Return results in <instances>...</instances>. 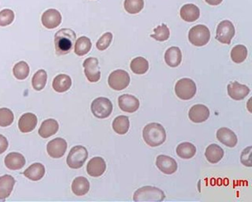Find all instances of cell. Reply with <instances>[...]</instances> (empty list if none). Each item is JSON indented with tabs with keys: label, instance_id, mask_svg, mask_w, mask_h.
<instances>
[{
	"label": "cell",
	"instance_id": "6da1fadb",
	"mask_svg": "<svg viewBox=\"0 0 252 202\" xmlns=\"http://www.w3.org/2000/svg\"><path fill=\"white\" fill-rule=\"evenodd\" d=\"M76 35L71 29L63 28L55 34V49L58 55L70 53L76 43Z\"/></svg>",
	"mask_w": 252,
	"mask_h": 202
},
{
	"label": "cell",
	"instance_id": "7a4b0ae2",
	"mask_svg": "<svg viewBox=\"0 0 252 202\" xmlns=\"http://www.w3.org/2000/svg\"><path fill=\"white\" fill-rule=\"evenodd\" d=\"M143 138L149 146L155 148L165 142L167 134L164 127L158 123H149L143 130Z\"/></svg>",
	"mask_w": 252,
	"mask_h": 202
},
{
	"label": "cell",
	"instance_id": "3957f363",
	"mask_svg": "<svg viewBox=\"0 0 252 202\" xmlns=\"http://www.w3.org/2000/svg\"><path fill=\"white\" fill-rule=\"evenodd\" d=\"M165 193L158 187L152 186H145L138 189L134 193V202H161L165 199Z\"/></svg>",
	"mask_w": 252,
	"mask_h": 202
},
{
	"label": "cell",
	"instance_id": "277c9868",
	"mask_svg": "<svg viewBox=\"0 0 252 202\" xmlns=\"http://www.w3.org/2000/svg\"><path fill=\"white\" fill-rule=\"evenodd\" d=\"M175 94L182 100H189L197 92L195 82L191 79L184 78L178 81L175 87Z\"/></svg>",
	"mask_w": 252,
	"mask_h": 202
},
{
	"label": "cell",
	"instance_id": "5b68a950",
	"mask_svg": "<svg viewBox=\"0 0 252 202\" xmlns=\"http://www.w3.org/2000/svg\"><path fill=\"white\" fill-rule=\"evenodd\" d=\"M210 31L207 26L198 24L190 29L189 40L193 45L202 47L210 42Z\"/></svg>",
	"mask_w": 252,
	"mask_h": 202
},
{
	"label": "cell",
	"instance_id": "8992f818",
	"mask_svg": "<svg viewBox=\"0 0 252 202\" xmlns=\"http://www.w3.org/2000/svg\"><path fill=\"white\" fill-rule=\"evenodd\" d=\"M113 103L107 98L99 97L93 101L91 111L93 115L99 119H106L113 112Z\"/></svg>",
	"mask_w": 252,
	"mask_h": 202
},
{
	"label": "cell",
	"instance_id": "52a82bcc",
	"mask_svg": "<svg viewBox=\"0 0 252 202\" xmlns=\"http://www.w3.org/2000/svg\"><path fill=\"white\" fill-rule=\"evenodd\" d=\"M88 157V152L84 147L77 145L73 147L69 153L67 164L70 168L79 169L85 163Z\"/></svg>",
	"mask_w": 252,
	"mask_h": 202
},
{
	"label": "cell",
	"instance_id": "ba28073f",
	"mask_svg": "<svg viewBox=\"0 0 252 202\" xmlns=\"http://www.w3.org/2000/svg\"><path fill=\"white\" fill-rule=\"evenodd\" d=\"M130 82V77L127 72L124 70H116L112 72L108 78V84L115 90H122L126 89Z\"/></svg>",
	"mask_w": 252,
	"mask_h": 202
},
{
	"label": "cell",
	"instance_id": "9c48e42d",
	"mask_svg": "<svg viewBox=\"0 0 252 202\" xmlns=\"http://www.w3.org/2000/svg\"><path fill=\"white\" fill-rule=\"evenodd\" d=\"M235 34L234 24L229 20L222 21L218 24L216 31V40L223 44L230 45Z\"/></svg>",
	"mask_w": 252,
	"mask_h": 202
},
{
	"label": "cell",
	"instance_id": "30bf717a",
	"mask_svg": "<svg viewBox=\"0 0 252 202\" xmlns=\"http://www.w3.org/2000/svg\"><path fill=\"white\" fill-rule=\"evenodd\" d=\"M83 67L84 68V74L89 82H99L101 78V71L99 69V60L96 58H87V60L84 62Z\"/></svg>",
	"mask_w": 252,
	"mask_h": 202
},
{
	"label": "cell",
	"instance_id": "8fae6325",
	"mask_svg": "<svg viewBox=\"0 0 252 202\" xmlns=\"http://www.w3.org/2000/svg\"><path fill=\"white\" fill-rule=\"evenodd\" d=\"M67 144L64 138H57L51 140L47 145V154L54 158H62L67 151Z\"/></svg>",
	"mask_w": 252,
	"mask_h": 202
},
{
	"label": "cell",
	"instance_id": "7c38bea8",
	"mask_svg": "<svg viewBox=\"0 0 252 202\" xmlns=\"http://www.w3.org/2000/svg\"><path fill=\"white\" fill-rule=\"evenodd\" d=\"M155 164H156L157 167L167 175L173 174L178 170V164H177L176 161L172 157H168V156H158L157 157Z\"/></svg>",
	"mask_w": 252,
	"mask_h": 202
},
{
	"label": "cell",
	"instance_id": "4fadbf2b",
	"mask_svg": "<svg viewBox=\"0 0 252 202\" xmlns=\"http://www.w3.org/2000/svg\"><path fill=\"white\" fill-rule=\"evenodd\" d=\"M210 109L204 105H195L189 111V118L194 123H202L210 117Z\"/></svg>",
	"mask_w": 252,
	"mask_h": 202
},
{
	"label": "cell",
	"instance_id": "5bb4252c",
	"mask_svg": "<svg viewBox=\"0 0 252 202\" xmlns=\"http://www.w3.org/2000/svg\"><path fill=\"white\" fill-rule=\"evenodd\" d=\"M62 15L56 9H49L42 16V23L47 29L57 28L62 23Z\"/></svg>",
	"mask_w": 252,
	"mask_h": 202
},
{
	"label": "cell",
	"instance_id": "9a60e30c",
	"mask_svg": "<svg viewBox=\"0 0 252 202\" xmlns=\"http://www.w3.org/2000/svg\"><path fill=\"white\" fill-rule=\"evenodd\" d=\"M227 90L229 96L236 101L243 100L250 93L249 87L237 82H231L227 87Z\"/></svg>",
	"mask_w": 252,
	"mask_h": 202
},
{
	"label": "cell",
	"instance_id": "2e32d148",
	"mask_svg": "<svg viewBox=\"0 0 252 202\" xmlns=\"http://www.w3.org/2000/svg\"><path fill=\"white\" fill-rule=\"evenodd\" d=\"M119 106L122 111L132 113L138 111L140 107V102L132 95L124 94L119 96Z\"/></svg>",
	"mask_w": 252,
	"mask_h": 202
},
{
	"label": "cell",
	"instance_id": "e0dca14e",
	"mask_svg": "<svg viewBox=\"0 0 252 202\" xmlns=\"http://www.w3.org/2000/svg\"><path fill=\"white\" fill-rule=\"evenodd\" d=\"M106 168V162L102 157H94L87 164V172L90 177L97 178L103 175Z\"/></svg>",
	"mask_w": 252,
	"mask_h": 202
},
{
	"label": "cell",
	"instance_id": "ac0fdd59",
	"mask_svg": "<svg viewBox=\"0 0 252 202\" xmlns=\"http://www.w3.org/2000/svg\"><path fill=\"white\" fill-rule=\"evenodd\" d=\"M217 138L220 142L229 148H234L237 144V137L231 130L221 128L217 131Z\"/></svg>",
	"mask_w": 252,
	"mask_h": 202
},
{
	"label": "cell",
	"instance_id": "d6986e66",
	"mask_svg": "<svg viewBox=\"0 0 252 202\" xmlns=\"http://www.w3.org/2000/svg\"><path fill=\"white\" fill-rule=\"evenodd\" d=\"M37 125V117L35 114L27 112L19 120V129L22 133H30L35 129Z\"/></svg>",
	"mask_w": 252,
	"mask_h": 202
},
{
	"label": "cell",
	"instance_id": "ffe728a7",
	"mask_svg": "<svg viewBox=\"0 0 252 202\" xmlns=\"http://www.w3.org/2000/svg\"><path fill=\"white\" fill-rule=\"evenodd\" d=\"M15 184V180L10 175L0 177V202H4L9 197Z\"/></svg>",
	"mask_w": 252,
	"mask_h": 202
},
{
	"label": "cell",
	"instance_id": "44dd1931",
	"mask_svg": "<svg viewBox=\"0 0 252 202\" xmlns=\"http://www.w3.org/2000/svg\"><path fill=\"white\" fill-rule=\"evenodd\" d=\"M164 60L169 67H176L182 61V53L178 47H171L166 51Z\"/></svg>",
	"mask_w": 252,
	"mask_h": 202
},
{
	"label": "cell",
	"instance_id": "7402d4cb",
	"mask_svg": "<svg viewBox=\"0 0 252 202\" xmlns=\"http://www.w3.org/2000/svg\"><path fill=\"white\" fill-rule=\"evenodd\" d=\"M5 164L9 170H20L25 164V158L19 153H11L5 157Z\"/></svg>",
	"mask_w": 252,
	"mask_h": 202
},
{
	"label": "cell",
	"instance_id": "603a6c76",
	"mask_svg": "<svg viewBox=\"0 0 252 202\" xmlns=\"http://www.w3.org/2000/svg\"><path fill=\"white\" fill-rule=\"evenodd\" d=\"M44 173H45L44 166L41 163H34L28 168L26 169L25 171L24 172V175L28 180L37 181H40L44 177Z\"/></svg>",
	"mask_w": 252,
	"mask_h": 202
},
{
	"label": "cell",
	"instance_id": "cb8c5ba5",
	"mask_svg": "<svg viewBox=\"0 0 252 202\" xmlns=\"http://www.w3.org/2000/svg\"><path fill=\"white\" fill-rule=\"evenodd\" d=\"M180 15L184 21L193 22L199 19L200 9L195 5L187 4L181 8Z\"/></svg>",
	"mask_w": 252,
	"mask_h": 202
},
{
	"label": "cell",
	"instance_id": "d4e9b609",
	"mask_svg": "<svg viewBox=\"0 0 252 202\" xmlns=\"http://www.w3.org/2000/svg\"><path fill=\"white\" fill-rule=\"evenodd\" d=\"M59 123L53 119H47L42 124L39 129V134L44 138H47L57 134L59 131Z\"/></svg>",
	"mask_w": 252,
	"mask_h": 202
},
{
	"label": "cell",
	"instance_id": "484cf974",
	"mask_svg": "<svg viewBox=\"0 0 252 202\" xmlns=\"http://www.w3.org/2000/svg\"><path fill=\"white\" fill-rule=\"evenodd\" d=\"M90 187V182L85 177H79L73 180L71 188L76 196H82L88 193Z\"/></svg>",
	"mask_w": 252,
	"mask_h": 202
},
{
	"label": "cell",
	"instance_id": "4316f807",
	"mask_svg": "<svg viewBox=\"0 0 252 202\" xmlns=\"http://www.w3.org/2000/svg\"><path fill=\"white\" fill-rule=\"evenodd\" d=\"M72 85V79L66 74H60L53 79V88L55 91L58 93H64L70 89Z\"/></svg>",
	"mask_w": 252,
	"mask_h": 202
},
{
	"label": "cell",
	"instance_id": "83f0119b",
	"mask_svg": "<svg viewBox=\"0 0 252 202\" xmlns=\"http://www.w3.org/2000/svg\"><path fill=\"white\" fill-rule=\"evenodd\" d=\"M224 156V151L221 147L217 144H212L206 150L205 157L209 162L211 164H216L223 158Z\"/></svg>",
	"mask_w": 252,
	"mask_h": 202
},
{
	"label": "cell",
	"instance_id": "f1b7e54d",
	"mask_svg": "<svg viewBox=\"0 0 252 202\" xmlns=\"http://www.w3.org/2000/svg\"><path fill=\"white\" fill-rule=\"evenodd\" d=\"M195 146L189 142H183L177 147V155L184 159H189L196 154Z\"/></svg>",
	"mask_w": 252,
	"mask_h": 202
},
{
	"label": "cell",
	"instance_id": "f546056e",
	"mask_svg": "<svg viewBox=\"0 0 252 202\" xmlns=\"http://www.w3.org/2000/svg\"><path fill=\"white\" fill-rule=\"evenodd\" d=\"M91 47L92 43L90 39L87 37H82L75 43V53L78 56H83L90 52Z\"/></svg>",
	"mask_w": 252,
	"mask_h": 202
},
{
	"label": "cell",
	"instance_id": "4dcf8cb0",
	"mask_svg": "<svg viewBox=\"0 0 252 202\" xmlns=\"http://www.w3.org/2000/svg\"><path fill=\"white\" fill-rule=\"evenodd\" d=\"M130 68L135 74H145L149 70V63L144 57L135 58L131 62Z\"/></svg>",
	"mask_w": 252,
	"mask_h": 202
},
{
	"label": "cell",
	"instance_id": "1f68e13d",
	"mask_svg": "<svg viewBox=\"0 0 252 202\" xmlns=\"http://www.w3.org/2000/svg\"><path fill=\"white\" fill-rule=\"evenodd\" d=\"M113 128L116 134L125 135L129 129V118L126 115H119L113 120Z\"/></svg>",
	"mask_w": 252,
	"mask_h": 202
},
{
	"label": "cell",
	"instance_id": "d6a6232c",
	"mask_svg": "<svg viewBox=\"0 0 252 202\" xmlns=\"http://www.w3.org/2000/svg\"><path fill=\"white\" fill-rule=\"evenodd\" d=\"M248 56V50L246 46L238 45L233 47L231 51V58L234 63L240 64L246 60Z\"/></svg>",
	"mask_w": 252,
	"mask_h": 202
},
{
	"label": "cell",
	"instance_id": "836d02e7",
	"mask_svg": "<svg viewBox=\"0 0 252 202\" xmlns=\"http://www.w3.org/2000/svg\"><path fill=\"white\" fill-rule=\"evenodd\" d=\"M47 76L45 70H39L33 77V88L37 91L42 90L47 83Z\"/></svg>",
	"mask_w": 252,
	"mask_h": 202
},
{
	"label": "cell",
	"instance_id": "e575fe53",
	"mask_svg": "<svg viewBox=\"0 0 252 202\" xmlns=\"http://www.w3.org/2000/svg\"><path fill=\"white\" fill-rule=\"evenodd\" d=\"M13 73L14 76L19 80H24L29 75V66L25 62H20L14 66Z\"/></svg>",
	"mask_w": 252,
	"mask_h": 202
},
{
	"label": "cell",
	"instance_id": "d590c367",
	"mask_svg": "<svg viewBox=\"0 0 252 202\" xmlns=\"http://www.w3.org/2000/svg\"><path fill=\"white\" fill-rule=\"evenodd\" d=\"M145 6L144 0H125V9L128 14H136L142 11Z\"/></svg>",
	"mask_w": 252,
	"mask_h": 202
},
{
	"label": "cell",
	"instance_id": "8d00e7d4",
	"mask_svg": "<svg viewBox=\"0 0 252 202\" xmlns=\"http://www.w3.org/2000/svg\"><path fill=\"white\" fill-rule=\"evenodd\" d=\"M170 31L165 24L158 26L154 29V34L151 35L152 38L155 39L158 42L167 41L169 38Z\"/></svg>",
	"mask_w": 252,
	"mask_h": 202
},
{
	"label": "cell",
	"instance_id": "74e56055",
	"mask_svg": "<svg viewBox=\"0 0 252 202\" xmlns=\"http://www.w3.org/2000/svg\"><path fill=\"white\" fill-rule=\"evenodd\" d=\"M14 115L12 111L8 108L0 109V126H10L14 122Z\"/></svg>",
	"mask_w": 252,
	"mask_h": 202
},
{
	"label": "cell",
	"instance_id": "f35d334b",
	"mask_svg": "<svg viewBox=\"0 0 252 202\" xmlns=\"http://www.w3.org/2000/svg\"><path fill=\"white\" fill-rule=\"evenodd\" d=\"M14 13L10 9H4L0 11V26L5 27L14 22Z\"/></svg>",
	"mask_w": 252,
	"mask_h": 202
},
{
	"label": "cell",
	"instance_id": "ab89813d",
	"mask_svg": "<svg viewBox=\"0 0 252 202\" xmlns=\"http://www.w3.org/2000/svg\"><path fill=\"white\" fill-rule=\"evenodd\" d=\"M113 40V34L110 32L105 33L102 37L98 40L96 43V47L99 50H105L110 45Z\"/></svg>",
	"mask_w": 252,
	"mask_h": 202
},
{
	"label": "cell",
	"instance_id": "60d3db41",
	"mask_svg": "<svg viewBox=\"0 0 252 202\" xmlns=\"http://www.w3.org/2000/svg\"><path fill=\"white\" fill-rule=\"evenodd\" d=\"M252 148L251 146L246 148V149L242 152L241 157H240V161H241L242 164H244L246 167H252V161H251Z\"/></svg>",
	"mask_w": 252,
	"mask_h": 202
},
{
	"label": "cell",
	"instance_id": "b9f144b4",
	"mask_svg": "<svg viewBox=\"0 0 252 202\" xmlns=\"http://www.w3.org/2000/svg\"><path fill=\"white\" fill-rule=\"evenodd\" d=\"M8 148V142L7 138L4 135L0 134V154H3Z\"/></svg>",
	"mask_w": 252,
	"mask_h": 202
},
{
	"label": "cell",
	"instance_id": "7bdbcfd3",
	"mask_svg": "<svg viewBox=\"0 0 252 202\" xmlns=\"http://www.w3.org/2000/svg\"><path fill=\"white\" fill-rule=\"evenodd\" d=\"M205 2H207L209 5L216 6V5H220L223 2V0H205Z\"/></svg>",
	"mask_w": 252,
	"mask_h": 202
}]
</instances>
